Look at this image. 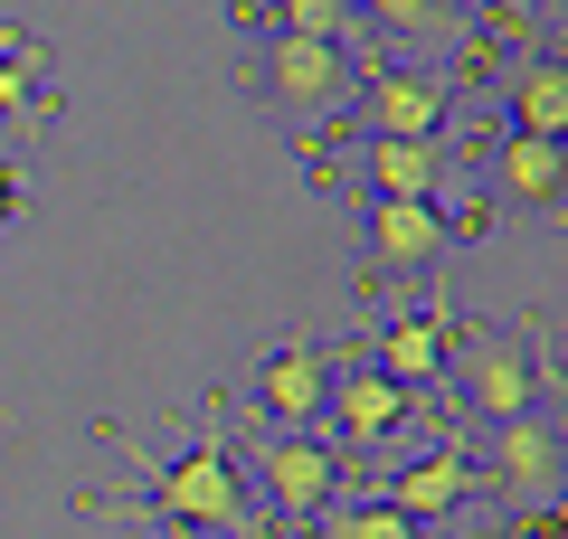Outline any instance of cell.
Returning a JSON list of instances; mask_svg holds the SVG:
<instances>
[{"label":"cell","mask_w":568,"mask_h":539,"mask_svg":"<svg viewBox=\"0 0 568 539\" xmlns=\"http://www.w3.org/2000/svg\"><path fill=\"white\" fill-rule=\"evenodd\" d=\"M369 227V294H379L388 275H436L446 265V218H436V200H369L361 209Z\"/></svg>","instance_id":"9c48e42d"},{"label":"cell","mask_w":568,"mask_h":539,"mask_svg":"<svg viewBox=\"0 0 568 539\" xmlns=\"http://www.w3.org/2000/svg\"><path fill=\"white\" fill-rule=\"evenodd\" d=\"M246 95L275 123H294V133H323V123L351 114V95H361V58L313 48V39H265L256 67H246Z\"/></svg>","instance_id":"277c9868"},{"label":"cell","mask_w":568,"mask_h":539,"mask_svg":"<svg viewBox=\"0 0 568 539\" xmlns=\"http://www.w3.org/2000/svg\"><path fill=\"white\" fill-rule=\"evenodd\" d=\"M511 133L521 142H559L568 133V67H559V48H530V58L511 67Z\"/></svg>","instance_id":"9a60e30c"},{"label":"cell","mask_w":568,"mask_h":539,"mask_svg":"<svg viewBox=\"0 0 568 539\" xmlns=\"http://www.w3.org/2000/svg\"><path fill=\"white\" fill-rule=\"evenodd\" d=\"M227 398L209 407V426H200V445H190L181 464H152V492L142 501H95V492H77L67 511L77 520H171V530H227V539H256L265 520H256V501H246V474H237V455H227Z\"/></svg>","instance_id":"6da1fadb"},{"label":"cell","mask_w":568,"mask_h":539,"mask_svg":"<svg viewBox=\"0 0 568 539\" xmlns=\"http://www.w3.org/2000/svg\"><path fill=\"white\" fill-rule=\"evenodd\" d=\"M20 218V171H10V161H0V227Z\"/></svg>","instance_id":"ffe728a7"},{"label":"cell","mask_w":568,"mask_h":539,"mask_svg":"<svg viewBox=\"0 0 568 539\" xmlns=\"http://www.w3.org/2000/svg\"><path fill=\"white\" fill-rule=\"evenodd\" d=\"M474 482H484V492L503 501V520H511V530H530V520H559V482H568L559 407H530V417L493 426V436L474 445Z\"/></svg>","instance_id":"3957f363"},{"label":"cell","mask_w":568,"mask_h":539,"mask_svg":"<svg viewBox=\"0 0 568 539\" xmlns=\"http://www.w3.org/2000/svg\"><path fill=\"white\" fill-rule=\"evenodd\" d=\"M332 455H379L388 436H398L407 417H417V398H407L398 379H388V369H369V359H351V369H332Z\"/></svg>","instance_id":"ba28073f"},{"label":"cell","mask_w":568,"mask_h":539,"mask_svg":"<svg viewBox=\"0 0 568 539\" xmlns=\"http://www.w3.org/2000/svg\"><path fill=\"white\" fill-rule=\"evenodd\" d=\"M361 180H369V200H436L446 142H361Z\"/></svg>","instance_id":"2e32d148"},{"label":"cell","mask_w":568,"mask_h":539,"mask_svg":"<svg viewBox=\"0 0 568 539\" xmlns=\"http://www.w3.org/2000/svg\"><path fill=\"white\" fill-rule=\"evenodd\" d=\"M265 20H275V39H313V48H342V58L369 39L351 0H265Z\"/></svg>","instance_id":"e0dca14e"},{"label":"cell","mask_w":568,"mask_h":539,"mask_svg":"<svg viewBox=\"0 0 568 539\" xmlns=\"http://www.w3.org/2000/svg\"><path fill=\"white\" fill-rule=\"evenodd\" d=\"M559 180H568L559 142H521V133L493 142V200H503V209H521V218H549V209H559Z\"/></svg>","instance_id":"4fadbf2b"},{"label":"cell","mask_w":568,"mask_h":539,"mask_svg":"<svg viewBox=\"0 0 568 539\" xmlns=\"http://www.w3.org/2000/svg\"><path fill=\"white\" fill-rule=\"evenodd\" d=\"M474 492H484V482H474V445L446 436L436 455L407 464V474H379V492H369V501H379V511H398V520H417V530H436V520H455Z\"/></svg>","instance_id":"52a82bcc"},{"label":"cell","mask_w":568,"mask_h":539,"mask_svg":"<svg viewBox=\"0 0 568 539\" xmlns=\"http://www.w3.org/2000/svg\"><path fill=\"white\" fill-rule=\"evenodd\" d=\"M48 114H58V85H48V48H39V29L0 20V123H10L20 142H39Z\"/></svg>","instance_id":"8fae6325"},{"label":"cell","mask_w":568,"mask_h":539,"mask_svg":"<svg viewBox=\"0 0 568 539\" xmlns=\"http://www.w3.org/2000/svg\"><path fill=\"white\" fill-rule=\"evenodd\" d=\"M323 398H332V350L275 340L265 369H256V407L275 417V436H313V426H323Z\"/></svg>","instance_id":"30bf717a"},{"label":"cell","mask_w":568,"mask_h":539,"mask_svg":"<svg viewBox=\"0 0 568 539\" xmlns=\"http://www.w3.org/2000/svg\"><path fill=\"white\" fill-rule=\"evenodd\" d=\"M446 379L474 417L511 426L530 407H549V350H530V332H503V322H474V313H446Z\"/></svg>","instance_id":"7a4b0ae2"},{"label":"cell","mask_w":568,"mask_h":539,"mask_svg":"<svg viewBox=\"0 0 568 539\" xmlns=\"http://www.w3.org/2000/svg\"><path fill=\"white\" fill-rule=\"evenodd\" d=\"M369 369H388V379L417 398V388H436L446 379V303H426V313H407V322H388V332H369Z\"/></svg>","instance_id":"7c38bea8"},{"label":"cell","mask_w":568,"mask_h":539,"mask_svg":"<svg viewBox=\"0 0 568 539\" xmlns=\"http://www.w3.org/2000/svg\"><path fill=\"white\" fill-rule=\"evenodd\" d=\"M351 104H361V142H436L446 104H455V77L446 67H369Z\"/></svg>","instance_id":"5b68a950"},{"label":"cell","mask_w":568,"mask_h":539,"mask_svg":"<svg viewBox=\"0 0 568 539\" xmlns=\"http://www.w3.org/2000/svg\"><path fill=\"white\" fill-rule=\"evenodd\" d=\"M351 10H361L369 39H407V48H426V58L474 48V29H465V10H455V0H351Z\"/></svg>","instance_id":"5bb4252c"},{"label":"cell","mask_w":568,"mask_h":539,"mask_svg":"<svg viewBox=\"0 0 568 539\" xmlns=\"http://www.w3.org/2000/svg\"><path fill=\"white\" fill-rule=\"evenodd\" d=\"M256 455V482H265V511L275 520H294V539L313 530V520L342 501V455H332L323 436H265V445H246Z\"/></svg>","instance_id":"8992f818"},{"label":"cell","mask_w":568,"mask_h":539,"mask_svg":"<svg viewBox=\"0 0 568 539\" xmlns=\"http://www.w3.org/2000/svg\"><path fill=\"white\" fill-rule=\"evenodd\" d=\"M474 539H521V530H511V520H484V530H474Z\"/></svg>","instance_id":"44dd1931"},{"label":"cell","mask_w":568,"mask_h":539,"mask_svg":"<svg viewBox=\"0 0 568 539\" xmlns=\"http://www.w3.org/2000/svg\"><path fill=\"white\" fill-rule=\"evenodd\" d=\"M313 530H323V539H436V530H417V520L379 511V501H332Z\"/></svg>","instance_id":"ac0fdd59"},{"label":"cell","mask_w":568,"mask_h":539,"mask_svg":"<svg viewBox=\"0 0 568 539\" xmlns=\"http://www.w3.org/2000/svg\"><path fill=\"white\" fill-rule=\"evenodd\" d=\"M484 10L503 20V39H521V48H530V10H540V0H484Z\"/></svg>","instance_id":"d6986e66"}]
</instances>
